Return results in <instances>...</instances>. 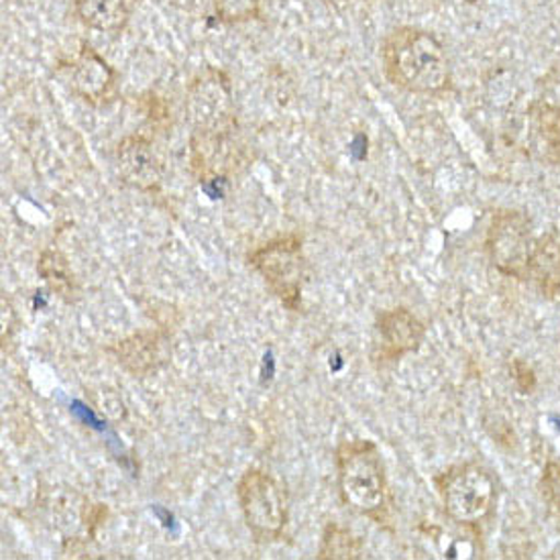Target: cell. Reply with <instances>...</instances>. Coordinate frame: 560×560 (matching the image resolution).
<instances>
[{
    "mask_svg": "<svg viewBox=\"0 0 560 560\" xmlns=\"http://www.w3.org/2000/svg\"><path fill=\"white\" fill-rule=\"evenodd\" d=\"M384 72L398 89L412 94H441L451 86V61L444 45L418 27H399L385 37Z\"/></svg>",
    "mask_w": 560,
    "mask_h": 560,
    "instance_id": "obj_1",
    "label": "cell"
},
{
    "mask_svg": "<svg viewBox=\"0 0 560 560\" xmlns=\"http://www.w3.org/2000/svg\"><path fill=\"white\" fill-rule=\"evenodd\" d=\"M340 502L354 514L387 520V479L380 448L371 441H347L337 448Z\"/></svg>",
    "mask_w": 560,
    "mask_h": 560,
    "instance_id": "obj_2",
    "label": "cell"
},
{
    "mask_svg": "<svg viewBox=\"0 0 560 560\" xmlns=\"http://www.w3.org/2000/svg\"><path fill=\"white\" fill-rule=\"evenodd\" d=\"M444 514L460 526L472 528L493 512L498 486L486 467L465 463L451 467L436 479Z\"/></svg>",
    "mask_w": 560,
    "mask_h": 560,
    "instance_id": "obj_3",
    "label": "cell"
},
{
    "mask_svg": "<svg viewBox=\"0 0 560 560\" xmlns=\"http://www.w3.org/2000/svg\"><path fill=\"white\" fill-rule=\"evenodd\" d=\"M236 498L247 528L259 540H276L288 526V493L269 472L252 469L236 486Z\"/></svg>",
    "mask_w": 560,
    "mask_h": 560,
    "instance_id": "obj_4",
    "label": "cell"
},
{
    "mask_svg": "<svg viewBox=\"0 0 560 560\" xmlns=\"http://www.w3.org/2000/svg\"><path fill=\"white\" fill-rule=\"evenodd\" d=\"M249 266L266 280L269 290L280 298L281 304L298 310L304 278L302 238L280 236L249 255Z\"/></svg>",
    "mask_w": 560,
    "mask_h": 560,
    "instance_id": "obj_5",
    "label": "cell"
},
{
    "mask_svg": "<svg viewBox=\"0 0 560 560\" xmlns=\"http://www.w3.org/2000/svg\"><path fill=\"white\" fill-rule=\"evenodd\" d=\"M530 219L520 210H500L493 214L487 231L486 247L495 269L516 280H528L530 261Z\"/></svg>",
    "mask_w": 560,
    "mask_h": 560,
    "instance_id": "obj_6",
    "label": "cell"
},
{
    "mask_svg": "<svg viewBox=\"0 0 560 560\" xmlns=\"http://www.w3.org/2000/svg\"><path fill=\"white\" fill-rule=\"evenodd\" d=\"M188 110L192 115L196 133H233L235 110L229 78L219 70H207V74L196 78L188 92Z\"/></svg>",
    "mask_w": 560,
    "mask_h": 560,
    "instance_id": "obj_7",
    "label": "cell"
},
{
    "mask_svg": "<svg viewBox=\"0 0 560 560\" xmlns=\"http://www.w3.org/2000/svg\"><path fill=\"white\" fill-rule=\"evenodd\" d=\"M70 84L80 98L101 106L110 103L117 90V74L89 44L82 45L78 58L70 66Z\"/></svg>",
    "mask_w": 560,
    "mask_h": 560,
    "instance_id": "obj_8",
    "label": "cell"
},
{
    "mask_svg": "<svg viewBox=\"0 0 560 560\" xmlns=\"http://www.w3.org/2000/svg\"><path fill=\"white\" fill-rule=\"evenodd\" d=\"M117 361L135 377H145L172 359V345L160 330H141L117 342Z\"/></svg>",
    "mask_w": 560,
    "mask_h": 560,
    "instance_id": "obj_9",
    "label": "cell"
},
{
    "mask_svg": "<svg viewBox=\"0 0 560 560\" xmlns=\"http://www.w3.org/2000/svg\"><path fill=\"white\" fill-rule=\"evenodd\" d=\"M118 174L125 184L151 192L162 184V163L145 137H127L117 149Z\"/></svg>",
    "mask_w": 560,
    "mask_h": 560,
    "instance_id": "obj_10",
    "label": "cell"
},
{
    "mask_svg": "<svg viewBox=\"0 0 560 560\" xmlns=\"http://www.w3.org/2000/svg\"><path fill=\"white\" fill-rule=\"evenodd\" d=\"M382 359L396 361L420 349L427 328L408 308H394L377 316Z\"/></svg>",
    "mask_w": 560,
    "mask_h": 560,
    "instance_id": "obj_11",
    "label": "cell"
},
{
    "mask_svg": "<svg viewBox=\"0 0 560 560\" xmlns=\"http://www.w3.org/2000/svg\"><path fill=\"white\" fill-rule=\"evenodd\" d=\"M528 280L534 281L538 292L548 300L560 294V236L557 233L534 238Z\"/></svg>",
    "mask_w": 560,
    "mask_h": 560,
    "instance_id": "obj_12",
    "label": "cell"
},
{
    "mask_svg": "<svg viewBox=\"0 0 560 560\" xmlns=\"http://www.w3.org/2000/svg\"><path fill=\"white\" fill-rule=\"evenodd\" d=\"M528 131L534 153L548 163L560 162V108L534 103L528 110Z\"/></svg>",
    "mask_w": 560,
    "mask_h": 560,
    "instance_id": "obj_13",
    "label": "cell"
},
{
    "mask_svg": "<svg viewBox=\"0 0 560 560\" xmlns=\"http://www.w3.org/2000/svg\"><path fill=\"white\" fill-rule=\"evenodd\" d=\"M75 13L90 30L117 33L129 21V0H75Z\"/></svg>",
    "mask_w": 560,
    "mask_h": 560,
    "instance_id": "obj_14",
    "label": "cell"
},
{
    "mask_svg": "<svg viewBox=\"0 0 560 560\" xmlns=\"http://www.w3.org/2000/svg\"><path fill=\"white\" fill-rule=\"evenodd\" d=\"M363 555L361 540L351 532L340 528L337 524H328L323 534V545L318 550V559L347 560L359 559Z\"/></svg>",
    "mask_w": 560,
    "mask_h": 560,
    "instance_id": "obj_15",
    "label": "cell"
},
{
    "mask_svg": "<svg viewBox=\"0 0 560 560\" xmlns=\"http://www.w3.org/2000/svg\"><path fill=\"white\" fill-rule=\"evenodd\" d=\"M214 9L222 23L236 25L257 19L261 13V0H214Z\"/></svg>",
    "mask_w": 560,
    "mask_h": 560,
    "instance_id": "obj_16",
    "label": "cell"
},
{
    "mask_svg": "<svg viewBox=\"0 0 560 560\" xmlns=\"http://www.w3.org/2000/svg\"><path fill=\"white\" fill-rule=\"evenodd\" d=\"M538 487H540V495L545 500L550 516L555 517L560 526V463L557 460L546 463Z\"/></svg>",
    "mask_w": 560,
    "mask_h": 560,
    "instance_id": "obj_17",
    "label": "cell"
},
{
    "mask_svg": "<svg viewBox=\"0 0 560 560\" xmlns=\"http://www.w3.org/2000/svg\"><path fill=\"white\" fill-rule=\"evenodd\" d=\"M42 273L45 280L49 281L59 292H70L72 290V278L66 271V261L58 253H45L42 257Z\"/></svg>",
    "mask_w": 560,
    "mask_h": 560,
    "instance_id": "obj_18",
    "label": "cell"
}]
</instances>
